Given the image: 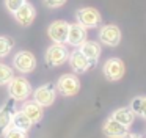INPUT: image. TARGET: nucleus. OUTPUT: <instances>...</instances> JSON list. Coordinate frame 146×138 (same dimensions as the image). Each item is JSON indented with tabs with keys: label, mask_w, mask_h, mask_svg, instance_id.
Segmentation results:
<instances>
[{
	"label": "nucleus",
	"mask_w": 146,
	"mask_h": 138,
	"mask_svg": "<svg viewBox=\"0 0 146 138\" xmlns=\"http://www.w3.org/2000/svg\"><path fill=\"white\" fill-rule=\"evenodd\" d=\"M13 77H14L13 68H10L8 64L0 63V86H2V85H8Z\"/></svg>",
	"instance_id": "aec40b11"
},
{
	"label": "nucleus",
	"mask_w": 146,
	"mask_h": 138,
	"mask_svg": "<svg viewBox=\"0 0 146 138\" xmlns=\"http://www.w3.org/2000/svg\"><path fill=\"white\" fill-rule=\"evenodd\" d=\"M111 118L116 119L118 122H121V124L126 125V127H130V125L133 124V121H135V113L132 111V108L123 107V108L115 110L113 115H111Z\"/></svg>",
	"instance_id": "f3484780"
},
{
	"label": "nucleus",
	"mask_w": 146,
	"mask_h": 138,
	"mask_svg": "<svg viewBox=\"0 0 146 138\" xmlns=\"http://www.w3.org/2000/svg\"><path fill=\"white\" fill-rule=\"evenodd\" d=\"M130 108L135 113V116L138 115L140 118L146 119V96H137L130 100Z\"/></svg>",
	"instance_id": "6ab92c4d"
},
{
	"label": "nucleus",
	"mask_w": 146,
	"mask_h": 138,
	"mask_svg": "<svg viewBox=\"0 0 146 138\" xmlns=\"http://www.w3.org/2000/svg\"><path fill=\"white\" fill-rule=\"evenodd\" d=\"M76 19L80 25H83L85 28H96L101 25V13L96 8L86 6V8H80L76 13Z\"/></svg>",
	"instance_id": "7ed1b4c3"
},
{
	"label": "nucleus",
	"mask_w": 146,
	"mask_h": 138,
	"mask_svg": "<svg viewBox=\"0 0 146 138\" xmlns=\"http://www.w3.org/2000/svg\"><path fill=\"white\" fill-rule=\"evenodd\" d=\"M57 90L61 93V96H76L80 90V80L74 74H64L58 78L57 82Z\"/></svg>",
	"instance_id": "39448f33"
},
{
	"label": "nucleus",
	"mask_w": 146,
	"mask_h": 138,
	"mask_svg": "<svg viewBox=\"0 0 146 138\" xmlns=\"http://www.w3.org/2000/svg\"><path fill=\"white\" fill-rule=\"evenodd\" d=\"M55 97H57V94H55V88L52 83L41 85L39 88H36V90L33 91V100L38 102L39 105H42V107L52 105V104L55 102Z\"/></svg>",
	"instance_id": "6e6552de"
},
{
	"label": "nucleus",
	"mask_w": 146,
	"mask_h": 138,
	"mask_svg": "<svg viewBox=\"0 0 146 138\" xmlns=\"http://www.w3.org/2000/svg\"><path fill=\"white\" fill-rule=\"evenodd\" d=\"M124 138H143L141 135H137V133H127Z\"/></svg>",
	"instance_id": "393cba45"
},
{
	"label": "nucleus",
	"mask_w": 146,
	"mask_h": 138,
	"mask_svg": "<svg viewBox=\"0 0 146 138\" xmlns=\"http://www.w3.org/2000/svg\"><path fill=\"white\" fill-rule=\"evenodd\" d=\"M8 93L14 100H25L32 94V85L25 77H13L8 83Z\"/></svg>",
	"instance_id": "f257e3e1"
},
{
	"label": "nucleus",
	"mask_w": 146,
	"mask_h": 138,
	"mask_svg": "<svg viewBox=\"0 0 146 138\" xmlns=\"http://www.w3.org/2000/svg\"><path fill=\"white\" fill-rule=\"evenodd\" d=\"M79 50L88 58V61L91 66H94L96 63H98L99 56H101V52H102L101 46H99L98 42H94V41H85L83 44L79 46Z\"/></svg>",
	"instance_id": "4468645a"
},
{
	"label": "nucleus",
	"mask_w": 146,
	"mask_h": 138,
	"mask_svg": "<svg viewBox=\"0 0 146 138\" xmlns=\"http://www.w3.org/2000/svg\"><path fill=\"white\" fill-rule=\"evenodd\" d=\"M104 75L111 82H118L123 78L124 72H126V64H124L123 60L119 58H110L104 63V68H102Z\"/></svg>",
	"instance_id": "423d86ee"
},
{
	"label": "nucleus",
	"mask_w": 146,
	"mask_h": 138,
	"mask_svg": "<svg viewBox=\"0 0 146 138\" xmlns=\"http://www.w3.org/2000/svg\"><path fill=\"white\" fill-rule=\"evenodd\" d=\"M27 0H5V6L10 13H14L17 8H19L22 3H25Z\"/></svg>",
	"instance_id": "5701e85b"
},
{
	"label": "nucleus",
	"mask_w": 146,
	"mask_h": 138,
	"mask_svg": "<svg viewBox=\"0 0 146 138\" xmlns=\"http://www.w3.org/2000/svg\"><path fill=\"white\" fill-rule=\"evenodd\" d=\"M85 41H86V28L83 27V25H80L79 22L69 24L66 42L72 47H79L80 44H83Z\"/></svg>",
	"instance_id": "9b49d317"
},
{
	"label": "nucleus",
	"mask_w": 146,
	"mask_h": 138,
	"mask_svg": "<svg viewBox=\"0 0 146 138\" xmlns=\"http://www.w3.org/2000/svg\"><path fill=\"white\" fill-rule=\"evenodd\" d=\"M68 28H69V24L66 21H55L49 25L47 34L54 42H66Z\"/></svg>",
	"instance_id": "f8f14e48"
},
{
	"label": "nucleus",
	"mask_w": 146,
	"mask_h": 138,
	"mask_svg": "<svg viewBox=\"0 0 146 138\" xmlns=\"http://www.w3.org/2000/svg\"><path fill=\"white\" fill-rule=\"evenodd\" d=\"M14 69L19 71L21 74H30V72L35 71L36 68V58L32 52H27V50H21L14 55L13 60Z\"/></svg>",
	"instance_id": "20e7f679"
},
{
	"label": "nucleus",
	"mask_w": 146,
	"mask_h": 138,
	"mask_svg": "<svg viewBox=\"0 0 146 138\" xmlns=\"http://www.w3.org/2000/svg\"><path fill=\"white\" fill-rule=\"evenodd\" d=\"M68 60H69L71 69H72L76 74H83V72H86L90 68H91L88 58H86L80 50H74V52H71L69 56H68Z\"/></svg>",
	"instance_id": "ddd939ff"
},
{
	"label": "nucleus",
	"mask_w": 146,
	"mask_h": 138,
	"mask_svg": "<svg viewBox=\"0 0 146 138\" xmlns=\"http://www.w3.org/2000/svg\"><path fill=\"white\" fill-rule=\"evenodd\" d=\"M13 113H14V99H11L5 104V107L0 108V135L11 125Z\"/></svg>",
	"instance_id": "dca6fc26"
},
{
	"label": "nucleus",
	"mask_w": 146,
	"mask_h": 138,
	"mask_svg": "<svg viewBox=\"0 0 146 138\" xmlns=\"http://www.w3.org/2000/svg\"><path fill=\"white\" fill-rule=\"evenodd\" d=\"M32 124H33V122L30 121V118L22 111V110H17V111H14V113H13L11 125H14V127L21 129V130L29 132V130H30V127H32Z\"/></svg>",
	"instance_id": "a211bd4d"
},
{
	"label": "nucleus",
	"mask_w": 146,
	"mask_h": 138,
	"mask_svg": "<svg viewBox=\"0 0 146 138\" xmlns=\"http://www.w3.org/2000/svg\"><path fill=\"white\" fill-rule=\"evenodd\" d=\"M69 56V50L63 42H54L47 50H46V63L49 66H60Z\"/></svg>",
	"instance_id": "f03ea898"
},
{
	"label": "nucleus",
	"mask_w": 146,
	"mask_h": 138,
	"mask_svg": "<svg viewBox=\"0 0 146 138\" xmlns=\"http://www.w3.org/2000/svg\"><path fill=\"white\" fill-rule=\"evenodd\" d=\"M44 3L49 6V8H58V6L64 5L66 0H44Z\"/></svg>",
	"instance_id": "b1692460"
},
{
	"label": "nucleus",
	"mask_w": 146,
	"mask_h": 138,
	"mask_svg": "<svg viewBox=\"0 0 146 138\" xmlns=\"http://www.w3.org/2000/svg\"><path fill=\"white\" fill-rule=\"evenodd\" d=\"M13 49V41L7 36H0V58L7 56Z\"/></svg>",
	"instance_id": "4be33fe9"
},
{
	"label": "nucleus",
	"mask_w": 146,
	"mask_h": 138,
	"mask_svg": "<svg viewBox=\"0 0 146 138\" xmlns=\"http://www.w3.org/2000/svg\"><path fill=\"white\" fill-rule=\"evenodd\" d=\"M99 39H101L102 44L108 47H116L121 41V30L118 25L115 24H108L104 25L99 31Z\"/></svg>",
	"instance_id": "0eeeda50"
},
{
	"label": "nucleus",
	"mask_w": 146,
	"mask_h": 138,
	"mask_svg": "<svg viewBox=\"0 0 146 138\" xmlns=\"http://www.w3.org/2000/svg\"><path fill=\"white\" fill-rule=\"evenodd\" d=\"M21 110L29 116L30 121H32L33 124H38V122L42 119V116H44L42 105H39L38 102H35V100H27L25 99V102H24V105H22Z\"/></svg>",
	"instance_id": "2eb2a0df"
},
{
	"label": "nucleus",
	"mask_w": 146,
	"mask_h": 138,
	"mask_svg": "<svg viewBox=\"0 0 146 138\" xmlns=\"http://www.w3.org/2000/svg\"><path fill=\"white\" fill-rule=\"evenodd\" d=\"M13 14H14L16 22L19 25H22V27H29V25H32V22L35 21V17H36L35 6L30 5L29 2L22 3V5H21L19 8L13 13Z\"/></svg>",
	"instance_id": "1a4fd4ad"
},
{
	"label": "nucleus",
	"mask_w": 146,
	"mask_h": 138,
	"mask_svg": "<svg viewBox=\"0 0 146 138\" xmlns=\"http://www.w3.org/2000/svg\"><path fill=\"white\" fill-rule=\"evenodd\" d=\"M2 135H3V138H29L25 130H21V129L14 127V125H10Z\"/></svg>",
	"instance_id": "412c9836"
},
{
	"label": "nucleus",
	"mask_w": 146,
	"mask_h": 138,
	"mask_svg": "<svg viewBox=\"0 0 146 138\" xmlns=\"http://www.w3.org/2000/svg\"><path fill=\"white\" fill-rule=\"evenodd\" d=\"M102 132L107 138H124L127 133H129V127L123 125L121 122H118L116 119L110 118L104 122V127H102Z\"/></svg>",
	"instance_id": "9d476101"
}]
</instances>
